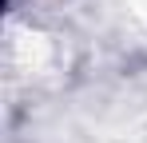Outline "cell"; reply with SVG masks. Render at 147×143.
Here are the masks:
<instances>
[]
</instances>
